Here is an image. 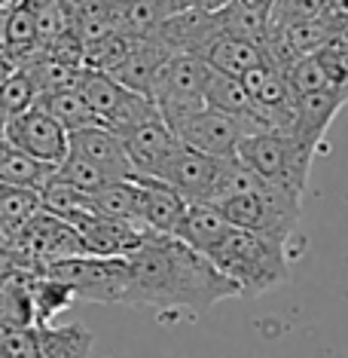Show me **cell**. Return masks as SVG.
Wrapping results in <instances>:
<instances>
[{
    "mask_svg": "<svg viewBox=\"0 0 348 358\" xmlns=\"http://www.w3.org/2000/svg\"><path fill=\"white\" fill-rule=\"evenodd\" d=\"M205 101H208V108L223 110V113H229V117H239L241 126H245L248 113L254 110V99H250L245 83H241L239 77L220 74V71H214V68H211L208 83H205Z\"/></svg>",
    "mask_w": 348,
    "mask_h": 358,
    "instance_id": "cb8c5ba5",
    "label": "cell"
},
{
    "mask_svg": "<svg viewBox=\"0 0 348 358\" xmlns=\"http://www.w3.org/2000/svg\"><path fill=\"white\" fill-rule=\"evenodd\" d=\"M89 211L113 221H128L135 227L141 224V184L135 181H107L101 190L89 193ZM150 233V230H147Z\"/></svg>",
    "mask_w": 348,
    "mask_h": 358,
    "instance_id": "ffe728a7",
    "label": "cell"
},
{
    "mask_svg": "<svg viewBox=\"0 0 348 358\" xmlns=\"http://www.w3.org/2000/svg\"><path fill=\"white\" fill-rule=\"evenodd\" d=\"M28 294H31V313L34 324H52L59 315L77 300L74 288L50 273H31L28 275Z\"/></svg>",
    "mask_w": 348,
    "mask_h": 358,
    "instance_id": "44dd1931",
    "label": "cell"
},
{
    "mask_svg": "<svg viewBox=\"0 0 348 358\" xmlns=\"http://www.w3.org/2000/svg\"><path fill=\"white\" fill-rule=\"evenodd\" d=\"M248 3H254V6H260V10H266V13H269L272 0H248Z\"/></svg>",
    "mask_w": 348,
    "mask_h": 358,
    "instance_id": "1f68e13d",
    "label": "cell"
},
{
    "mask_svg": "<svg viewBox=\"0 0 348 358\" xmlns=\"http://www.w3.org/2000/svg\"><path fill=\"white\" fill-rule=\"evenodd\" d=\"M318 15H327V0H272L266 34L303 19H318Z\"/></svg>",
    "mask_w": 348,
    "mask_h": 358,
    "instance_id": "83f0119b",
    "label": "cell"
},
{
    "mask_svg": "<svg viewBox=\"0 0 348 358\" xmlns=\"http://www.w3.org/2000/svg\"><path fill=\"white\" fill-rule=\"evenodd\" d=\"M34 104H37V108H43L50 117L59 120L68 132L98 123V117L92 113V108L86 104V99L80 95L77 86L74 89H59V92H50V95H40Z\"/></svg>",
    "mask_w": 348,
    "mask_h": 358,
    "instance_id": "d4e9b609",
    "label": "cell"
},
{
    "mask_svg": "<svg viewBox=\"0 0 348 358\" xmlns=\"http://www.w3.org/2000/svg\"><path fill=\"white\" fill-rule=\"evenodd\" d=\"M172 55L174 52L168 50L159 37H135V46L128 50L126 59L110 71V77L116 80V83H123L126 89H132V92L150 95L159 68L172 59Z\"/></svg>",
    "mask_w": 348,
    "mask_h": 358,
    "instance_id": "9a60e30c",
    "label": "cell"
},
{
    "mask_svg": "<svg viewBox=\"0 0 348 358\" xmlns=\"http://www.w3.org/2000/svg\"><path fill=\"white\" fill-rule=\"evenodd\" d=\"M0 358H10V355H6V352H3V349H0Z\"/></svg>",
    "mask_w": 348,
    "mask_h": 358,
    "instance_id": "d6a6232c",
    "label": "cell"
},
{
    "mask_svg": "<svg viewBox=\"0 0 348 358\" xmlns=\"http://www.w3.org/2000/svg\"><path fill=\"white\" fill-rule=\"evenodd\" d=\"M95 346L83 324H25L0 334V349L10 358H89Z\"/></svg>",
    "mask_w": 348,
    "mask_h": 358,
    "instance_id": "52a82bcc",
    "label": "cell"
},
{
    "mask_svg": "<svg viewBox=\"0 0 348 358\" xmlns=\"http://www.w3.org/2000/svg\"><path fill=\"white\" fill-rule=\"evenodd\" d=\"M348 104V89H318V92L294 95V132L299 141H305L309 148L321 150L324 135L333 126L336 113Z\"/></svg>",
    "mask_w": 348,
    "mask_h": 358,
    "instance_id": "5bb4252c",
    "label": "cell"
},
{
    "mask_svg": "<svg viewBox=\"0 0 348 358\" xmlns=\"http://www.w3.org/2000/svg\"><path fill=\"white\" fill-rule=\"evenodd\" d=\"M141 184V224L144 230L159 236H174L190 202L156 178H135Z\"/></svg>",
    "mask_w": 348,
    "mask_h": 358,
    "instance_id": "2e32d148",
    "label": "cell"
},
{
    "mask_svg": "<svg viewBox=\"0 0 348 358\" xmlns=\"http://www.w3.org/2000/svg\"><path fill=\"white\" fill-rule=\"evenodd\" d=\"M40 211V190L0 184V224H25Z\"/></svg>",
    "mask_w": 348,
    "mask_h": 358,
    "instance_id": "4316f807",
    "label": "cell"
},
{
    "mask_svg": "<svg viewBox=\"0 0 348 358\" xmlns=\"http://www.w3.org/2000/svg\"><path fill=\"white\" fill-rule=\"evenodd\" d=\"M77 89H80V95L86 99L89 108H92V113L98 117L101 126L107 123L113 113H116V108L123 104V99L128 95V89L123 83H116L110 74H104V71H92V68L80 71Z\"/></svg>",
    "mask_w": 348,
    "mask_h": 358,
    "instance_id": "7402d4cb",
    "label": "cell"
},
{
    "mask_svg": "<svg viewBox=\"0 0 348 358\" xmlns=\"http://www.w3.org/2000/svg\"><path fill=\"white\" fill-rule=\"evenodd\" d=\"M52 178L61 181V184H68V187H74V190H80V193H95L110 181L95 162H89L86 157H80V153H74V150H68V157L55 166Z\"/></svg>",
    "mask_w": 348,
    "mask_h": 358,
    "instance_id": "484cf974",
    "label": "cell"
},
{
    "mask_svg": "<svg viewBox=\"0 0 348 358\" xmlns=\"http://www.w3.org/2000/svg\"><path fill=\"white\" fill-rule=\"evenodd\" d=\"M55 166L31 157L22 148H15L13 141L0 138V184L13 187H31V190H43L52 181Z\"/></svg>",
    "mask_w": 348,
    "mask_h": 358,
    "instance_id": "d6986e66",
    "label": "cell"
},
{
    "mask_svg": "<svg viewBox=\"0 0 348 358\" xmlns=\"http://www.w3.org/2000/svg\"><path fill=\"white\" fill-rule=\"evenodd\" d=\"M241 83L250 92V99L263 108H290L294 104V92L287 86V77H285V68H278L275 62L263 59L257 68H250Z\"/></svg>",
    "mask_w": 348,
    "mask_h": 358,
    "instance_id": "603a6c76",
    "label": "cell"
},
{
    "mask_svg": "<svg viewBox=\"0 0 348 358\" xmlns=\"http://www.w3.org/2000/svg\"><path fill=\"white\" fill-rule=\"evenodd\" d=\"M315 148L299 141L294 132H257L245 135L239 144V159L250 166L266 184L303 199L309 184Z\"/></svg>",
    "mask_w": 348,
    "mask_h": 358,
    "instance_id": "3957f363",
    "label": "cell"
},
{
    "mask_svg": "<svg viewBox=\"0 0 348 358\" xmlns=\"http://www.w3.org/2000/svg\"><path fill=\"white\" fill-rule=\"evenodd\" d=\"M68 224L77 227L80 239L86 245V255L98 257H126L147 239L144 227H135L128 221H113V217H101L95 211H77L74 217H68Z\"/></svg>",
    "mask_w": 348,
    "mask_h": 358,
    "instance_id": "8fae6325",
    "label": "cell"
},
{
    "mask_svg": "<svg viewBox=\"0 0 348 358\" xmlns=\"http://www.w3.org/2000/svg\"><path fill=\"white\" fill-rule=\"evenodd\" d=\"M229 227H232L229 217L223 215V208L217 206V202H190L187 211H183V217H181V224H177L174 236L181 242H187L190 248L208 255V251L226 236Z\"/></svg>",
    "mask_w": 348,
    "mask_h": 358,
    "instance_id": "e0dca14e",
    "label": "cell"
},
{
    "mask_svg": "<svg viewBox=\"0 0 348 358\" xmlns=\"http://www.w3.org/2000/svg\"><path fill=\"white\" fill-rule=\"evenodd\" d=\"M190 6H199V10H208V13H217V10H223L229 0H187Z\"/></svg>",
    "mask_w": 348,
    "mask_h": 358,
    "instance_id": "4dcf8cb0",
    "label": "cell"
},
{
    "mask_svg": "<svg viewBox=\"0 0 348 358\" xmlns=\"http://www.w3.org/2000/svg\"><path fill=\"white\" fill-rule=\"evenodd\" d=\"M3 138L13 141L15 148H22L25 153H31V157L52 162V166H59L70 150L68 129H64L55 117H50L43 108H37V104H31L28 110L10 117Z\"/></svg>",
    "mask_w": 348,
    "mask_h": 358,
    "instance_id": "30bf717a",
    "label": "cell"
},
{
    "mask_svg": "<svg viewBox=\"0 0 348 358\" xmlns=\"http://www.w3.org/2000/svg\"><path fill=\"white\" fill-rule=\"evenodd\" d=\"M59 3H61L70 15H74V19H77V15H83V13L89 10V6L95 3V0H59Z\"/></svg>",
    "mask_w": 348,
    "mask_h": 358,
    "instance_id": "f546056e",
    "label": "cell"
},
{
    "mask_svg": "<svg viewBox=\"0 0 348 358\" xmlns=\"http://www.w3.org/2000/svg\"><path fill=\"white\" fill-rule=\"evenodd\" d=\"M290 245L266 239L260 233L229 227L208 251L211 264L236 285L239 297H263L290 279Z\"/></svg>",
    "mask_w": 348,
    "mask_h": 358,
    "instance_id": "7a4b0ae2",
    "label": "cell"
},
{
    "mask_svg": "<svg viewBox=\"0 0 348 358\" xmlns=\"http://www.w3.org/2000/svg\"><path fill=\"white\" fill-rule=\"evenodd\" d=\"M174 135L181 138V144L208 153V157L236 159L239 144H241V138H245V126H241L239 117H229V113L214 110V108H205V110L187 117L183 123H177Z\"/></svg>",
    "mask_w": 348,
    "mask_h": 358,
    "instance_id": "9c48e42d",
    "label": "cell"
},
{
    "mask_svg": "<svg viewBox=\"0 0 348 358\" xmlns=\"http://www.w3.org/2000/svg\"><path fill=\"white\" fill-rule=\"evenodd\" d=\"M223 162L217 157H208L202 150H192L187 144H177V150L162 162L156 172V181L168 184L187 202H211L217 178L223 172Z\"/></svg>",
    "mask_w": 348,
    "mask_h": 358,
    "instance_id": "ba28073f",
    "label": "cell"
},
{
    "mask_svg": "<svg viewBox=\"0 0 348 358\" xmlns=\"http://www.w3.org/2000/svg\"><path fill=\"white\" fill-rule=\"evenodd\" d=\"M128 264L126 306H150L159 313H208L226 297H239L236 285L211 264V257L190 248L177 236L147 233Z\"/></svg>",
    "mask_w": 348,
    "mask_h": 358,
    "instance_id": "6da1fadb",
    "label": "cell"
},
{
    "mask_svg": "<svg viewBox=\"0 0 348 358\" xmlns=\"http://www.w3.org/2000/svg\"><path fill=\"white\" fill-rule=\"evenodd\" d=\"M119 138H123L128 162H132V169H135V178H156L162 162L172 157L177 150V144H181V138L174 135V129L162 117H153L147 123L128 129V132H123Z\"/></svg>",
    "mask_w": 348,
    "mask_h": 358,
    "instance_id": "7c38bea8",
    "label": "cell"
},
{
    "mask_svg": "<svg viewBox=\"0 0 348 358\" xmlns=\"http://www.w3.org/2000/svg\"><path fill=\"white\" fill-rule=\"evenodd\" d=\"M43 273L59 275L74 288L77 300L89 303H126L128 294V264L126 257H98V255H77L52 260Z\"/></svg>",
    "mask_w": 348,
    "mask_h": 358,
    "instance_id": "8992f818",
    "label": "cell"
},
{
    "mask_svg": "<svg viewBox=\"0 0 348 358\" xmlns=\"http://www.w3.org/2000/svg\"><path fill=\"white\" fill-rule=\"evenodd\" d=\"M0 101H3V108L10 117H15V113L28 110L31 104L37 101V92H34V83L28 80L25 71H13L10 77L0 83Z\"/></svg>",
    "mask_w": 348,
    "mask_h": 358,
    "instance_id": "f1b7e54d",
    "label": "cell"
},
{
    "mask_svg": "<svg viewBox=\"0 0 348 358\" xmlns=\"http://www.w3.org/2000/svg\"><path fill=\"white\" fill-rule=\"evenodd\" d=\"M217 206L223 208V215L229 217L232 227L260 233L266 239L285 242V245L296 239L299 221H303V199L290 196V193L278 190L272 184H266L263 190L245 193V196L223 199Z\"/></svg>",
    "mask_w": 348,
    "mask_h": 358,
    "instance_id": "277c9868",
    "label": "cell"
},
{
    "mask_svg": "<svg viewBox=\"0 0 348 358\" xmlns=\"http://www.w3.org/2000/svg\"><path fill=\"white\" fill-rule=\"evenodd\" d=\"M208 74H211V64L190 52H174L159 68L150 89V99L156 101L162 120L172 129L177 123H183L187 117H192V113L208 108L205 101Z\"/></svg>",
    "mask_w": 348,
    "mask_h": 358,
    "instance_id": "5b68a950",
    "label": "cell"
},
{
    "mask_svg": "<svg viewBox=\"0 0 348 358\" xmlns=\"http://www.w3.org/2000/svg\"><path fill=\"white\" fill-rule=\"evenodd\" d=\"M68 144L74 153L86 157L89 162H95L110 181H132L135 178V169L123 148V138L113 132V129L101 126V123L74 129V132H68Z\"/></svg>",
    "mask_w": 348,
    "mask_h": 358,
    "instance_id": "4fadbf2b",
    "label": "cell"
},
{
    "mask_svg": "<svg viewBox=\"0 0 348 358\" xmlns=\"http://www.w3.org/2000/svg\"><path fill=\"white\" fill-rule=\"evenodd\" d=\"M199 59H205L214 71H220V74L241 80L250 68H257V64L266 59V52H263L260 43H254V40H241V37L217 31V34L208 40V46L202 50Z\"/></svg>",
    "mask_w": 348,
    "mask_h": 358,
    "instance_id": "ac0fdd59",
    "label": "cell"
}]
</instances>
